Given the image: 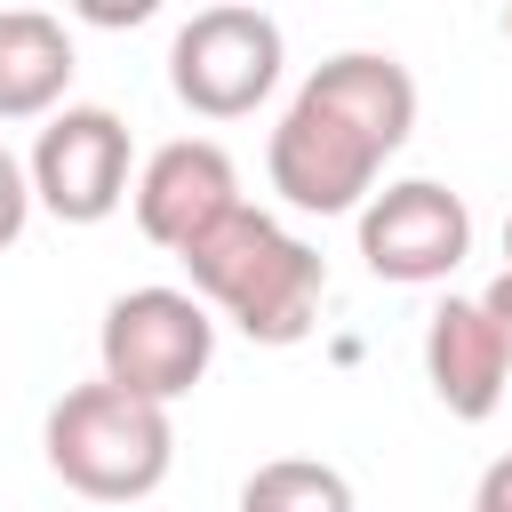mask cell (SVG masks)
Returning a JSON list of instances; mask_svg holds the SVG:
<instances>
[{
	"instance_id": "5",
	"label": "cell",
	"mask_w": 512,
	"mask_h": 512,
	"mask_svg": "<svg viewBox=\"0 0 512 512\" xmlns=\"http://www.w3.org/2000/svg\"><path fill=\"white\" fill-rule=\"evenodd\" d=\"M280 24L264 8H200L168 40V88L200 120H240L272 96L280 80Z\"/></svg>"
},
{
	"instance_id": "13",
	"label": "cell",
	"mask_w": 512,
	"mask_h": 512,
	"mask_svg": "<svg viewBox=\"0 0 512 512\" xmlns=\"http://www.w3.org/2000/svg\"><path fill=\"white\" fill-rule=\"evenodd\" d=\"M472 512H512V448L480 472V488H472Z\"/></svg>"
},
{
	"instance_id": "4",
	"label": "cell",
	"mask_w": 512,
	"mask_h": 512,
	"mask_svg": "<svg viewBox=\"0 0 512 512\" xmlns=\"http://www.w3.org/2000/svg\"><path fill=\"white\" fill-rule=\"evenodd\" d=\"M96 360H104V384L176 408L216 360V320L192 288H128L104 304Z\"/></svg>"
},
{
	"instance_id": "9",
	"label": "cell",
	"mask_w": 512,
	"mask_h": 512,
	"mask_svg": "<svg viewBox=\"0 0 512 512\" xmlns=\"http://www.w3.org/2000/svg\"><path fill=\"white\" fill-rule=\"evenodd\" d=\"M424 384L456 424H488L496 416V400L512 384V360H504V336L480 312V296L432 304V320H424Z\"/></svg>"
},
{
	"instance_id": "3",
	"label": "cell",
	"mask_w": 512,
	"mask_h": 512,
	"mask_svg": "<svg viewBox=\"0 0 512 512\" xmlns=\"http://www.w3.org/2000/svg\"><path fill=\"white\" fill-rule=\"evenodd\" d=\"M48 472L88 504H136L176 464V416L160 400H136L120 384H72L40 424Z\"/></svg>"
},
{
	"instance_id": "10",
	"label": "cell",
	"mask_w": 512,
	"mask_h": 512,
	"mask_svg": "<svg viewBox=\"0 0 512 512\" xmlns=\"http://www.w3.org/2000/svg\"><path fill=\"white\" fill-rule=\"evenodd\" d=\"M72 88V32L48 8H0V120H56Z\"/></svg>"
},
{
	"instance_id": "11",
	"label": "cell",
	"mask_w": 512,
	"mask_h": 512,
	"mask_svg": "<svg viewBox=\"0 0 512 512\" xmlns=\"http://www.w3.org/2000/svg\"><path fill=\"white\" fill-rule=\"evenodd\" d=\"M240 512H352V480L320 456H272L240 480Z\"/></svg>"
},
{
	"instance_id": "7",
	"label": "cell",
	"mask_w": 512,
	"mask_h": 512,
	"mask_svg": "<svg viewBox=\"0 0 512 512\" xmlns=\"http://www.w3.org/2000/svg\"><path fill=\"white\" fill-rule=\"evenodd\" d=\"M360 256L376 280L400 288H432L472 256V208L464 192H448L440 176H400L360 208Z\"/></svg>"
},
{
	"instance_id": "6",
	"label": "cell",
	"mask_w": 512,
	"mask_h": 512,
	"mask_svg": "<svg viewBox=\"0 0 512 512\" xmlns=\"http://www.w3.org/2000/svg\"><path fill=\"white\" fill-rule=\"evenodd\" d=\"M128 160H136V144H128V120L112 104H64L56 120H40L24 176H32V200L56 224H104L136 192Z\"/></svg>"
},
{
	"instance_id": "15",
	"label": "cell",
	"mask_w": 512,
	"mask_h": 512,
	"mask_svg": "<svg viewBox=\"0 0 512 512\" xmlns=\"http://www.w3.org/2000/svg\"><path fill=\"white\" fill-rule=\"evenodd\" d=\"M504 264H512V216H504Z\"/></svg>"
},
{
	"instance_id": "8",
	"label": "cell",
	"mask_w": 512,
	"mask_h": 512,
	"mask_svg": "<svg viewBox=\"0 0 512 512\" xmlns=\"http://www.w3.org/2000/svg\"><path fill=\"white\" fill-rule=\"evenodd\" d=\"M136 232L168 256H192L232 208H240V168L216 136H176L136 168Z\"/></svg>"
},
{
	"instance_id": "2",
	"label": "cell",
	"mask_w": 512,
	"mask_h": 512,
	"mask_svg": "<svg viewBox=\"0 0 512 512\" xmlns=\"http://www.w3.org/2000/svg\"><path fill=\"white\" fill-rule=\"evenodd\" d=\"M184 272H192V296L216 304L248 344H304L320 320V296H328L320 248L248 200L184 256Z\"/></svg>"
},
{
	"instance_id": "14",
	"label": "cell",
	"mask_w": 512,
	"mask_h": 512,
	"mask_svg": "<svg viewBox=\"0 0 512 512\" xmlns=\"http://www.w3.org/2000/svg\"><path fill=\"white\" fill-rule=\"evenodd\" d=\"M480 312L496 320V336H504V360H512V264H504V272L480 288Z\"/></svg>"
},
{
	"instance_id": "1",
	"label": "cell",
	"mask_w": 512,
	"mask_h": 512,
	"mask_svg": "<svg viewBox=\"0 0 512 512\" xmlns=\"http://www.w3.org/2000/svg\"><path fill=\"white\" fill-rule=\"evenodd\" d=\"M408 128H416L408 64L384 48H344L296 88V104L272 128L264 144L272 192L304 216H360L376 200L384 160L408 144Z\"/></svg>"
},
{
	"instance_id": "12",
	"label": "cell",
	"mask_w": 512,
	"mask_h": 512,
	"mask_svg": "<svg viewBox=\"0 0 512 512\" xmlns=\"http://www.w3.org/2000/svg\"><path fill=\"white\" fill-rule=\"evenodd\" d=\"M32 208H40V200H32V176H24V160L0 144V248H16V240H24Z\"/></svg>"
},
{
	"instance_id": "16",
	"label": "cell",
	"mask_w": 512,
	"mask_h": 512,
	"mask_svg": "<svg viewBox=\"0 0 512 512\" xmlns=\"http://www.w3.org/2000/svg\"><path fill=\"white\" fill-rule=\"evenodd\" d=\"M504 40H512V8H504Z\"/></svg>"
}]
</instances>
